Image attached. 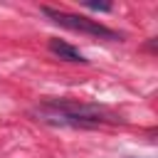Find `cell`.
I'll use <instances>...</instances> for the list:
<instances>
[{
  "label": "cell",
  "mask_w": 158,
  "mask_h": 158,
  "mask_svg": "<svg viewBox=\"0 0 158 158\" xmlns=\"http://www.w3.org/2000/svg\"><path fill=\"white\" fill-rule=\"evenodd\" d=\"M37 121L54 123V126H79V128H91L101 123H116V116H109L104 109L94 104H77V101H64V99H49L37 109Z\"/></svg>",
  "instance_id": "obj_1"
},
{
  "label": "cell",
  "mask_w": 158,
  "mask_h": 158,
  "mask_svg": "<svg viewBox=\"0 0 158 158\" xmlns=\"http://www.w3.org/2000/svg\"><path fill=\"white\" fill-rule=\"evenodd\" d=\"M42 15H47L54 25L72 30V32H81V35H91L99 40H109V42H121L123 32H116L106 25H101L99 20H89L84 15H74V12H64V10H54V7H42Z\"/></svg>",
  "instance_id": "obj_2"
},
{
  "label": "cell",
  "mask_w": 158,
  "mask_h": 158,
  "mask_svg": "<svg viewBox=\"0 0 158 158\" xmlns=\"http://www.w3.org/2000/svg\"><path fill=\"white\" fill-rule=\"evenodd\" d=\"M49 52H52V54H57L59 59H67V62H79V64H86V62H89V59L77 49V47H72L69 42L57 40V37H52V40H49Z\"/></svg>",
  "instance_id": "obj_3"
},
{
  "label": "cell",
  "mask_w": 158,
  "mask_h": 158,
  "mask_svg": "<svg viewBox=\"0 0 158 158\" xmlns=\"http://www.w3.org/2000/svg\"><path fill=\"white\" fill-rule=\"evenodd\" d=\"M84 7L96 10V12H111L114 10V5H109V2H84Z\"/></svg>",
  "instance_id": "obj_4"
}]
</instances>
